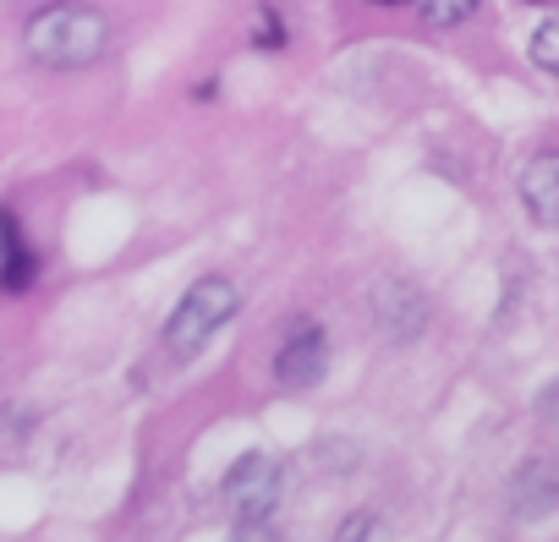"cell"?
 Returning <instances> with one entry per match:
<instances>
[{
  "label": "cell",
  "mask_w": 559,
  "mask_h": 542,
  "mask_svg": "<svg viewBox=\"0 0 559 542\" xmlns=\"http://www.w3.org/2000/svg\"><path fill=\"white\" fill-rule=\"evenodd\" d=\"M28 280H34V252H28V241L17 236V219L0 208V286L23 291Z\"/></svg>",
  "instance_id": "cell-6"
},
{
  "label": "cell",
  "mask_w": 559,
  "mask_h": 542,
  "mask_svg": "<svg viewBox=\"0 0 559 542\" xmlns=\"http://www.w3.org/2000/svg\"><path fill=\"white\" fill-rule=\"evenodd\" d=\"M532 61H537V72H554V67H559V23H543V28H537Z\"/></svg>",
  "instance_id": "cell-8"
},
{
  "label": "cell",
  "mask_w": 559,
  "mask_h": 542,
  "mask_svg": "<svg viewBox=\"0 0 559 542\" xmlns=\"http://www.w3.org/2000/svg\"><path fill=\"white\" fill-rule=\"evenodd\" d=\"M423 7V17L433 23V28H461L472 12H477V0H417Z\"/></svg>",
  "instance_id": "cell-7"
},
{
  "label": "cell",
  "mask_w": 559,
  "mask_h": 542,
  "mask_svg": "<svg viewBox=\"0 0 559 542\" xmlns=\"http://www.w3.org/2000/svg\"><path fill=\"white\" fill-rule=\"evenodd\" d=\"M230 318H236V286H230L225 275H209V280H198V286L181 297V308L170 313V324H165V351H170L176 362H192Z\"/></svg>",
  "instance_id": "cell-2"
},
{
  "label": "cell",
  "mask_w": 559,
  "mask_h": 542,
  "mask_svg": "<svg viewBox=\"0 0 559 542\" xmlns=\"http://www.w3.org/2000/svg\"><path fill=\"white\" fill-rule=\"evenodd\" d=\"M521 197H526V208H532L537 225H554L559 219V159L554 154H537L521 170Z\"/></svg>",
  "instance_id": "cell-5"
},
{
  "label": "cell",
  "mask_w": 559,
  "mask_h": 542,
  "mask_svg": "<svg viewBox=\"0 0 559 542\" xmlns=\"http://www.w3.org/2000/svg\"><path fill=\"white\" fill-rule=\"evenodd\" d=\"M110 45V23L99 7L88 0H56V7L34 12L28 28H23V50L28 61L50 67V72H78V67H94Z\"/></svg>",
  "instance_id": "cell-1"
},
{
  "label": "cell",
  "mask_w": 559,
  "mask_h": 542,
  "mask_svg": "<svg viewBox=\"0 0 559 542\" xmlns=\"http://www.w3.org/2000/svg\"><path fill=\"white\" fill-rule=\"evenodd\" d=\"M280 504V466L263 460V455H247L236 460V471L225 477V509L236 515L241 531H258Z\"/></svg>",
  "instance_id": "cell-3"
},
{
  "label": "cell",
  "mask_w": 559,
  "mask_h": 542,
  "mask_svg": "<svg viewBox=\"0 0 559 542\" xmlns=\"http://www.w3.org/2000/svg\"><path fill=\"white\" fill-rule=\"evenodd\" d=\"M324 368H330V340H324V329H319V324H297V329L286 335V346H280V357H274V378L292 384V389H308V384L324 378Z\"/></svg>",
  "instance_id": "cell-4"
},
{
  "label": "cell",
  "mask_w": 559,
  "mask_h": 542,
  "mask_svg": "<svg viewBox=\"0 0 559 542\" xmlns=\"http://www.w3.org/2000/svg\"><path fill=\"white\" fill-rule=\"evenodd\" d=\"M390 7H395V0H390Z\"/></svg>",
  "instance_id": "cell-9"
}]
</instances>
